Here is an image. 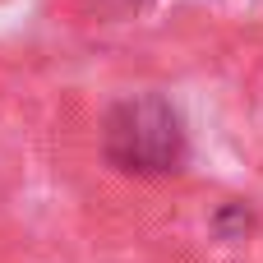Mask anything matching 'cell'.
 <instances>
[{
	"label": "cell",
	"mask_w": 263,
	"mask_h": 263,
	"mask_svg": "<svg viewBox=\"0 0 263 263\" xmlns=\"http://www.w3.org/2000/svg\"><path fill=\"white\" fill-rule=\"evenodd\" d=\"M106 157L120 171H176L185 134L162 97H129L106 120Z\"/></svg>",
	"instance_id": "cell-1"
}]
</instances>
